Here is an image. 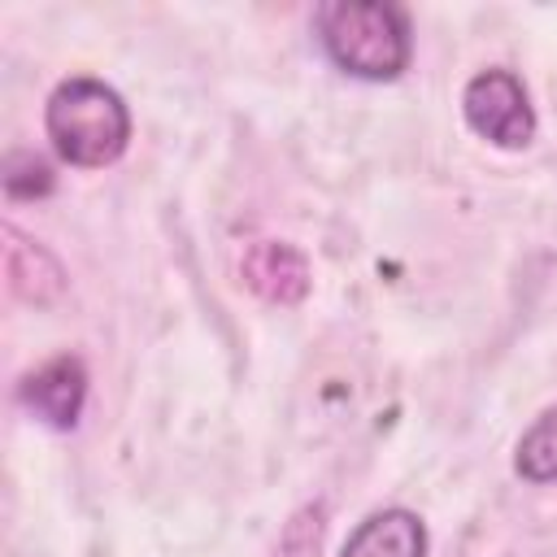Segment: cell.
I'll return each mask as SVG.
<instances>
[{"label":"cell","mask_w":557,"mask_h":557,"mask_svg":"<svg viewBox=\"0 0 557 557\" xmlns=\"http://www.w3.org/2000/svg\"><path fill=\"white\" fill-rule=\"evenodd\" d=\"M313 30L326 57L366 83H392L413 52L405 9L383 0H326L313 13Z\"/></svg>","instance_id":"2"},{"label":"cell","mask_w":557,"mask_h":557,"mask_svg":"<svg viewBox=\"0 0 557 557\" xmlns=\"http://www.w3.org/2000/svg\"><path fill=\"white\" fill-rule=\"evenodd\" d=\"M17 400L52 431H74L87 405V366L74 352H57L22 374Z\"/></svg>","instance_id":"4"},{"label":"cell","mask_w":557,"mask_h":557,"mask_svg":"<svg viewBox=\"0 0 557 557\" xmlns=\"http://www.w3.org/2000/svg\"><path fill=\"white\" fill-rule=\"evenodd\" d=\"M339 557H426V522L405 505L374 509L344 540Z\"/></svg>","instance_id":"6"},{"label":"cell","mask_w":557,"mask_h":557,"mask_svg":"<svg viewBox=\"0 0 557 557\" xmlns=\"http://www.w3.org/2000/svg\"><path fill=\"white\" fill-rule=\"evenodd\" d=\"M4 274H9L13 296H22L30 305H52L65 292V283H70L61 261L39 239L22 235L13 222L4 226Z\"/></svg>","instance_id":"7"},{"label":"cell","mask_w":557,"mask_h":557,"mask_svg":"<svg viewBox=\"0 0 557 557\" xmlns=\"http://www.w3.org/2000/svg\"><path fill=\"white\" fill-rule=\"evenodd\" d=\"M4 191L13 200H35L52 191V165L39 152H9L4 161Z\"/></svg>","instance_id":"9"},{"label":"cell","mask_w":557,"mask_h":557,"mask_svg":"<svg viewBox=\"0 0 557 557\" xmlns=\"http://www.w3.org/2000/svg\"><path fill=\"white\" fill-rule=\"evenodd\" d=\"M461 117L496 148H527L540 126L527 83L505 65H487L461 87Z\"/></svg>","instance_id":"3"},{"label":"cell","mask_w":557,"mask_h":557,"mask_svg":"<svg viewBox=\"0 0 557 557\" xmlns=\"http://www.w3.org/2000/svg\"><path fill=\"white\" fill-rule=\"evenodd\" d=\"M244 283L270 305H296L309 292V261L283 239H257L244 252Z\"/></svg>","instance_id":"5"},{"label":"cell","mask_w":557,"mask_h":557,"mask_svg":"<svg viewBox=\"0 0 557 557\" xmlns=\"http://www.w3.org/2000/svg\"><path fill=\"white\" fill-rule=\"evenodd\" d=\"M44 131L61 161L78 170H100L126 152L131 109L113 83L96 74H70L48 91Z\"/></svg>","instance_id":"1"},{"label":"cell","mask_w":557,"mask_h":557,"mask_svg":"<svg viewBox=\"0 0 557 557\" xmlns=\"http://www.w3.org/2000/svg\"><path fill=\"white\" fill-rule=\"evenodd\" d=\"M513 470L527 483H557V405H548L513 448Z\"/></svg>","instance_id":"8"}]
</instances>
